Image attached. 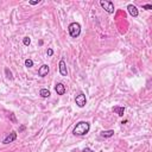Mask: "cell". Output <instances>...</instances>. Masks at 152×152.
Wrapping results in <instances>:
<instances>
[{
  "label": "cell",
  "instance_id": "cell-1",
  "mask_svg": "<svg viewBox=\"0 0 152 152\" xmlns=\"http://www.w3.org/2000/svg\"><path fill=\"white\" fill-rule=\"evenodd\" d=\"M91 130V124L87 121H80L75 128H74V134L75 136H84Z\"/></svg>",
  "mask_w": 152,
  "mask_h": 152
},
{
  "label": "cell",
  "instance_id": "cell-2",
  "mask_svg": "<svg viewBox=\"0 0 152 152\" xmlns=\"http://www.w3.org/2000/svg\"><path fill=\"white\" fill-rule=\"evenodd\" d=\"M68 31H69V34L71 36V37L76 38L80 36V33H81V25H80L78 23H71L68 26Z\"/></svg>",
  "mask_w": 152,
  "mask_h": 152
},
{
  "label": "cell",
  "instance_id": "cell-3",
  "mask_svg": "<svg viewBox=\"0 0 152 152\" xmlns=\"http://www.w3.org/2000/svg\"><path fill=\"white\" fill-rule=\"evenodd\" d=\"M100 5L107 13H114V5L112 1H106V0H100Z\"/></svg>",
  "mask_w": 152,
  "mask_h": 152
},
{
  "label": "cell",
  "instance_id": "cell-4",
  "mask_svg": "<svg viewBox=\"0 0 152 152\" xmlns=\"http://www.w3.org/2000/svg\"><path fill=\"white\" fill-rule=\"evenodd\" d=\"M75 102H76V105L78 106V107H84L86 106V102H87V99H86V95L83 94V93H80L76 97H75Z\"/></svg>",
  "mask_w": 152,
  "mask_h": 152
},
{
  "label": "cell",
  "instance_id": "cell-5",
  "mask_svg": "<svg viewBox=\"0 0 152 152\" xmlns=\"http://www.w3.org/2000/svg\"><path fill=\"white\" fill-rule=\"evenodd\" d=\"M17 139V133L14 131H12L10 134H8L4 140H3V144H10V143H13Z\"/></svg>",
  "mask_w": 152,
  "mask_h": 152
},
{
  "label": "cell",
  "instance_id": "cell-6",
  "mask_svg": "<svg viewBox=\"0 0 152 152\" xmlns=\"http://www.w3.org/2000/svg\"><path fill=\"white\" fill-rule=\"evenodd\" d=\"M58 67H59V73H61V75L62 76H67L68 75V70H67V64H66L64 59H61L59 61Z\"/></svg>",
  "mask_w": 152,
  "mask_h": 152
},
{
  "label": "cell",
  "instance_id": "cell-7",
  "mask_svg": "<svg viewBox=\"0 0 152 152\" xmlns=\"http://www.w3.org/2000/svg\"><path fill=\"white\" fill-rule=\"evenodd\" d=\"M49 66L48 64H43L39 69H38V75L41 76V77H44V76H47L48 75V73H49Z\"/></svg>",
  "mask_w": 152,
  "mask_h": 152
},
{
  "label": "cell",
  "instance_id": "cell-8",
  "mask_svg": "<svg viewBox=\"0 0 152 152\" xmlns=\"http://www.w3.org/2000/svg\"><path fill=\"white\" fill-rule=\"evenodd\" d=\"M127 10H128V13L132 16V17H138V14H139V12H138V8L134 6V5H128L127 6Z\"/></svg>",
  "mask_w": 152,
  "mask_h": 152
},
{
  "label": "cell",
  "instance_id": "cell-9",
  "mask_svg": "<svg viewBox=\"0 0 152 152\" xmlns=\"http://www.w3.org/2000/svg\"><path fill=\"white\" fill-rule=\"evenodd\" d=\"M55 91H56V93L58 95H64V93H66V87H64L63 83H57L56 87H55Z\"/></svg>",
  "mask_w": 152,
  "mask_h": 152
},
{
  "label": "cell",
  "instance_id": "cell-10",
  "mask_svg": "<svg viewBox=\"0 0 152 152\" xmlns=\"http://www.w3.org/2000/svg\"><path fill=\"white\" fill-rule=\"evenodd\" d=\"M113 112L117 113L119 117H122L124 112H125V108H124V107H121V106H115V107H113Z\"/></svg>",
  "mask_w": 152,
  "mask_h": 152
},
{
  "label": "cell",
  "instance_id": "cell-11",
  "mask_svg": "<svg viewBox=\"0 0 152 152\" xmlns=\"http://www.w3.org/2000/svg\"><path fill=\"white\" fill-rule=\"evenodd\" d=\"M113 136H114V131L113 130H108V131L101 132V137H103V138H111Z\"/></svg>",
  "mask_w": 152,
  "mask_h": 152
},
{
  "label": "cell",
  "instance_id": "cell-12",
  "mask_svg": "<svg viewBox=\"0 0 152 152\" xmlns=\"http://www.w3.org/2000/svg\"><path fill=\"white\" fill-rule=\"evenodd\" d=\"M39 94H41L42 97H49L50 96V92L48 91V89H41Z\"/></svg>",
  "mask_w": 152,
  "mask_h": 152
},
{
  "label": "cell",
  "instance_id": "cell-13",
  "mask_svg": "<svg viewBox=\"0 0 152 152\" xmlns=\"http://www.w3.org/2000/svg\"><path fill=\"white\" fill-rule=\"evenodd\" d=\"M5 74H6V76H7V78H10V80H13V75H12V73H11V70L8 69V68H5Z\"/></svg>",
  "mask_w": 152,
  "mask_h": 152
},
{
  "label": "cell",
  "instance_id": "cell-14",
  "mask_svg": "<svg viewBox=\"0 0 152 152\" xmlns=\"http://www.w3.org/2000/svg\"><path fill=\"white\" fill-rule=\"evenodd\" d=\"M33 66V61L28 58V59H25V67H28V68H31Z\"/></svg>",
  "mask_w": 152,
  "mask_h": 152
},
{
  "label": "cell",
  "instance_id": "cell-15",
  "mask_svg": "<svg viewBox=\"0 0 152 152\" xmlns=\"http://www.w3.org/2000/svg\"><path fill=\"white\" fill-rule=\"evenodd\" d=\"M23 43H24V45H30V43H31V39L29 37H25L23 39Z\"/></svg>",
  "mask_w": 152,
  "mask_h": 152
},
{
  "label": "cell",
  "instance_id": "cell-16",
  "mask_svg": "<svg viewBox=\"0 0 152 152\" xmlns=\"http://www.w3.org/2000/svg\"><path fill=\"white\" fill-rule=\"evenodd\" d=\"M143 8H144V10H152V5H150V4L144 5V6H143Z\"/></svg>",
  "mask_w": 152,
  "mask_h": 152
},
{
  "label": "cell",
  "instance_id": "cell-17",
  "mask_svg": "<svg viewBox=\"0 0 152 152\" xmlns=\"http://www.w3.org/2000/svg\"><path fill=\"white\" fill-rule=\"evenodd\" d=\"M41 3V0H31L30 1V5H37Z\"/></svg>",
  "mask_w": 152,
  "mask_h": 152
},
{
  "label": "cell",
  "instance_id": "cell-18",
  "mask_svg": "<svg viewBox=\"0 0 152 152\" xmlns=\"http://www.w3.org/2000/svg\"><path fill=\"white\" fill-rule=\"evenodd\" d=\"M47 53H48V56H52V55H53V50H52V49H48Z\"/></svg>",
  "mask_w": 152,
  "mask_h": 152
},
{
  "label": "cell",
  "instance_id": "cell-19",
  "mask_svg": "<svg viewBox=\"0 0 152 152\" xmlns=\"http://www.w3.org/2000/svg\"><path fill=\"white\" fill-rule=\"evenodd\" d=\"M82 152H94V151H93V150H91V149H88V147H86Z\"/></svg>",
  "mask_w": 152,
  "mask_h": 152
}]
</instances>
